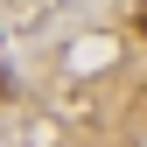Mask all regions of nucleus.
<instances>
[{
	"instance_id": "obj_1",
	"label": "nucleus",
	"mask_w": 147,
	"mask_h": 147,
	"mask_svg": "<svg viewBox=\"0 0 147 147\" xmlns=\"http://www.w3.org/2000/svg\"><path fill=\"white\" fill-rule=\"evenodd\" d=\"M140 28H147V7H140Z\"/></svg>"
}]
</instances>
